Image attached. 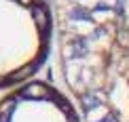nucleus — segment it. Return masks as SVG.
Here are the masks:
<instances>
[{
  "label": "nucleus",
  "instance_id": "1",
  "mask_svg": "<svg viewBox=\"0 0 129 122\" xmlns=\"http://www.w3.org/2000/svg\"><path fill=\"white\" fill-rule=\"evenodd\" d=\"M55 55L78 122H129V0H51Z\"/></svg>",
  "mask_w": 129,
  "mask_h": 122
},
{
  "label": "nucleus",
  "instance_id": "3",
  "mask_svg": "<svg viewBox=\"0 0 129 122\" xmlns=\"http://www.w3.org/2000/svg\"><path fill=\"white\" fill-rule=\"evenodd\" d=\"M0 122H78L59 86L36 80L0 97Z\"/></svg>",
  "mask_w": 129,
  "mask_h": 122
},
{
  "label": "nucleus",
  "instance_id": "2",
  "mask_svg": "<svg viewBox=\"0 0 129 122\" xmlns=\"http://www.w3.org/2000/svg\"><path fill=\"white\" fill-rule=\"evenodd\" d=\"M55 53L51 0H0V95L40 80Z\"/></svg>",
  "mask_w": 129,
  "mask_h": 122
}]
</instances>
